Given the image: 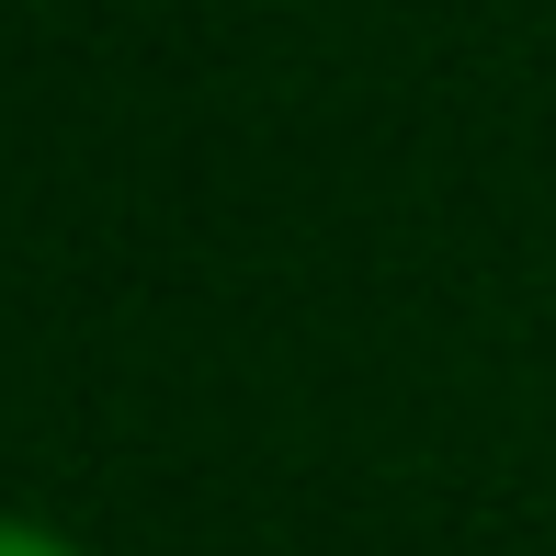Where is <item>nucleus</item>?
Returning <instances> with one entry per match:
<instances>
[{"label": "nucleus", "mask_w": 556, "mask_h": 556, "mask_svg": "<svg viewBox=\"0 0 556 556\" xmlns=\"http://www.w3.org/2000/svg\"><path fill=\"white\" fill-rule=\"evenodd\" d=\"M0 556H80V545H58V534H35V522H0Z\"/></svg>", "instance_id": "1"}]
</instances>
